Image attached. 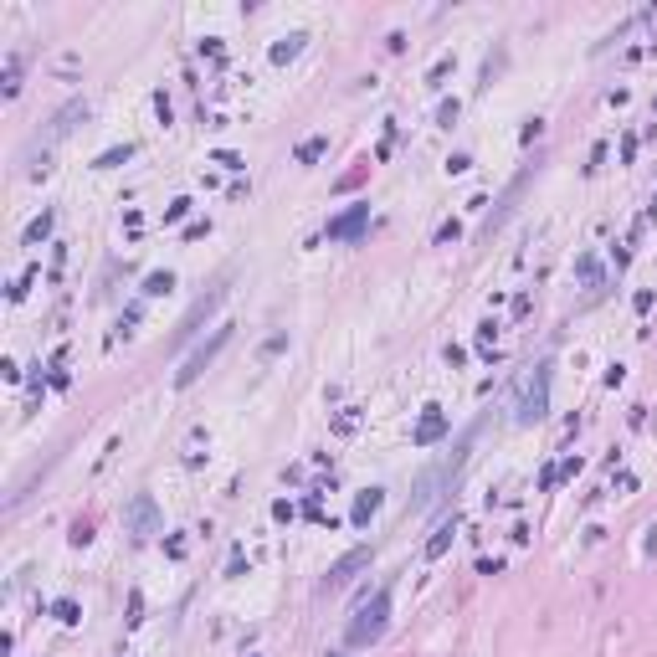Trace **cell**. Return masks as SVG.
<instances>
[{
    "label": "cell",
    "instance_id": "1",
    "mask_svg": "<svg viewBox=\"0 0 657 657\" xmlns=\"http://www.w3.org/2000/svg\"><path fill=\"white\" fill-rule=\"evenodd\" d=\"M544 411H549V360H540L534 370H524L519 385H514V422L519 426H534Z\"/></svg>",
    "mask_w": 657,
    "mask_h": 657
},
{
    "label": "cell",
    "instance_id": "2",
    "mask_svg": "<svg viewBox=\"0 0 657 657\" xmlns=\"http://www.w3.org/2000/svg\"><path fill=\"white\" fill-rule=\"evenodd\" d=\"M385 622H390V590H375V596L360 606V616L349 622V642H354V647L375 642L380 632H385Z\"/></svg>",
    "mask_w": 657,
    "mask_h": 657
},
{
    "label": "cell",
    "instance_id": "3",
    "mask_svg": "<svg viewBox=\"0 0 657 657\" xmlns=\"http://www.w3.org/2000/svg\"><path fill=\"white\" fill-rule=\"evenodd\" d=\"M226 339H231V328H226V324H221V328H216V334H211V339H206V344H201V349H195V354H190V360H185V370H180V375H175V385H190V380H195V375H201V370H206V365H211V360H216V349H221V344H226Z\"/></svg>",
    "mask_w": 657,
    "mask_h": 657
},
{
    "label": "cell",
    "instance_id": "4",
    "mask_svg": "<svg viewBox=\"0 0 657 657\" xmlns=\"http://www.w3.org/2000/svg\"><path fill=\"white\" fill-rule=\"evenodd\" d=\"M124 519H128V534H134V540H149V534L160 529V508H154V498H149V493H139L134 504H128V514H124Z\"/></svg>",
    "mask_w": 657,
    "mask_h": 657
},
{
    "label": "cell",
    "instance_id": "5",
    "mask_svg": "<svg viewBox=\"0 0 657 657\" xmlns=\"http://www.w3.org/2000/svg\"><path fill=\"white\" fill-rule=\"evenodd\" d=\"M365 221H370V206H354V211H344L339 221H328V242H349V236H360Z\"/></svg>",
    "mask_w": 657,
    "mask_h": 657
},
{
    "label": "cell",
    "instance_id": "6",
    "mask_svg": "<svg viewBox=\"0 0 657 657\" xmlns=\"http://www.w3.org/2000/svg\"><path fill=\"white\" fill-rule=\"evenodd\" d=\"M365 565H370V549H354V555H344L334 570H328V590H344V585L354 581V570H365Z\"/></svg>",
    "mask_w": 657,
    "mask_h": 657
},
{
    "label": "cell",
    "instance_id": "7",
    "mask_svg": "<svg viewBox=\"0 0 657 657\" xmlns=\"http://www.w3.org/2000/svg\"><path fill=\"white\" fill-rule=\"evenodd\" d=\"M447 431V416H442V406H426V416H422V426H416V447H431Z\"/></svg>",
    "mask_w": 657,
    "mask_h": 657
},
{
    "label": "cell",
    "instance_id": "8",
    "mask_svg": "<svg viewBox=\"0 0 657 657\" xmlns=\"http://www.w3.org/2000/svg\"><path fill=\"white\" fill-rule=\"evenodd\" d=\"M380 504H385V493H380V488H365L360 498H354V514H349V524H370Z\"/></svg>",
    "mask_w": 657,
    "mask_h": 657
},
{
    "label": "cell",
    "instance_id": "9",
    "mask_svg": "<svg viewBox=\"0 0 657 657\" xmlns=\"http://www.w3.org/2000/svg\"><path fill=\"white\" fill-rule=\"evenodd\" d=\"M452 534H457V519H452V524H442V529L426 540V560H442V555H447V544H452Z\"/></svg>",
    "mask_w": 657,
    "mask_h": 657
},
{
    "label": "cell",
    "instance_id": "10",
    "mask_svg": "<svg viewBox=\"0 0 657 657\" xmlns=\"http://www.w3.org/2000/svg\"><path fill=\"white\" fill-rule=\"evenodd\" d=\"M77 118H88V103H72V108H62L57 124H51V134H67V128H77Z\"/></svg>",
    "mask_w": 657,
    "mask_h": 657
},
{
    "label": "cell",
    "instance_id": "11",
    "mask_svg": "<svg viewBox=\"0 0 657 657\" xmlns=\"http://www.w3.org/2000/svg\"><path fill=\"white\" fill-rule=\"evenodd\" d=\"M303 51V36H283L278 47H272V62H288V57H298Z\"/></svg>",
    "mask_w": 657,
    "mask_h": 657
},
{
    "label": "cell",
    "instance_id": "12",
    "mask_svg": "<svg viewBox=\"0 0 657 657\" xmlns=\"http://www.w3.org/2000/svg\"><path fill=\"white\" fill-rule=\"evenodd\" d=\"M324 149H328V139H324V134H319V139H303V144H298V160H303V165H313Z\"/></svg>",
    "mask_w": 657,
    "mask_h": 657
},
{
    "label": "cell",
    "instance_id": "13",
    "mask_svg": "<svg viewBox=\"0 0 657 657\" xmlns=\"http://www.w3.org/2000/svg\"><path fill=\"white\" fill-rule=\"evenodd\" d=\"M354 426H360V411H354V406H344V411L334 416V431H339V437H349Z\"/></svg>",
    "mask_w": 657,
    "mask_h": 657
},
{
    "label": "cell",
    "instance_id": "14",
    "mask_svg": "<svg viewBox=\"0 0 657 657\" xmlns=\"http://www.w3.org/2000/svg\"><path fill=\"white\" fill-rule=\"evenodd\" d=\"M47 231H51V211H42V216L31 221V226H26V242H42Z\"/></svg>",
    "mask_w": 657,
    "mask_h": 657
},
{
    "label": "cell",
    "instance_id": "15",
    "mask_svg": "<svg viewBox=\"0 0 657 657\" xmlns=\"http://www.w3.org/2000/svg\"><path fill=\"white\" fill-rule=\"evenodd\" d=\"M175 288V278L169 272H149V283H144V293H169Z\"/></svg>",
    "mask_w": 657,
    "mask_h": 657
},
{
    "label": "cell",
    "instance_id": "16",
    "mask_svg": "<svg viewBox=\"0 0 657 657\" xmlns=\"http://www.w3.org/2000/svg\"><path fill=\"white\" fill-rule=\"evenodd\" d=\"M128 154H134V144H124V149H108V154H103V160H98V169H113V165H124Z\"/></svg>",
    "mask_w": 657,
    "mask_h": 657
},
{
    "label": "cell",
    "instance_id": "17",
    "mask_svg": "<svg viewBox=\"0 0 657 657\" xmlns=\"http://www.w3.org/2000/svg\"><path fill=\"white\" fill-rule=\"evenodd\" d=\"M51 611H57V622H67V626L77 622V601H57V606H51Z\"/></svg>",
    "mask_w": 657,
    "mask_h": 657
},
{
    "label": "cell",
    "instance_id": "18",
    "mask_svg": "<svg viewBox=\"0 0 657 657\" xmlns=\"http://www.w3.org/2000/svg\"><path fill=\"white\" fill-rule=\"evenodd\" d=\"M216 165H226V169H242V154H231V149H221V154H216Z\"/></svg>",
    "mask_w": 657,
    "mask_h": 657
}]
</instances>
